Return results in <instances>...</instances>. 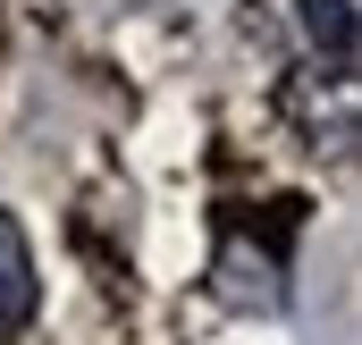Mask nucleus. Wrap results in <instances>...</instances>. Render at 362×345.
I'll return each instance as SVG.
<instances>
[{
  "label": "nucleus",
  "mask_w": 362,
  "mask_h": 345,
  "mask_svg": "<svg viewBox=\"0 0 362 345\" xmlns=\"http://www.w3.org/2000/svg\"><path fill=\"white\" fill-rule=\"evenodd\" d=\"M278 269H286V261H278L270 245L228 236V245H219V269H211V278H219V303H236V312H278V295H286Z\"/></svg>",
  "instance_id": "1"
},
{
  "label": "nucleus",
  "mask_w": 362,
  "mask_h": 345,
  "mask_svg": "<svg viewBox=\"0 0 362 345\" xmlns=\"http://www.w3.org/2000/svg\"><path fill=\"white\" fill-rule=\"evenodd\" d=\"M42 303V278H34V253H25V228L0 211V337H17Z\"/></svg>",
  "instance_id": "3"
},
{
  "label": "nucleus",
  "mask_w": 362,
  "mask_h": 345,
  "mask_svg": "<svg viewBox=\"0 0 362 345\" xmlns=\"http://www.w3.org/2000/svg\"><path fill=\"white\" fill-rule=\"evenodd\" d=\"M295 25L312 42V59L329 68V85L354 76V0H295Z\"/></svg>",
  "instance_id": "2"
}]
</instances>
